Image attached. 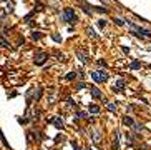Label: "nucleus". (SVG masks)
I'll return each instance as SVG.
<instances>
[{
    "label": "nucleus",
    "instance_id": "4",
    "mask_svg": "<svg viewBox=\"0 0 151 150\" xmlns=\"http://www.w3.org/2000/svg\"><path fill=\"white\" fill-rule=\"evenodd\" d=\"M101 140H103L101 132H100L98 129H91V142H93L95 145H100L101 144Z\"/></svg>",
    "mask_w": 151,
    "mask_h": 150
},
{
    "label": "nucleus",
    "instance_id": "8",
    "mask_svg": "<svg viewBox=\"0 0 151 150\" xmlns=\"http://www.w3.org/2000/svg\"><path fill=\"white\" fill-rule=\"evenodd\" d=\"M125 80H116L115 83H113V92H121L123 88H125Z\"/></svg>",
    "mask_w": 151,
    "mask_h": 150
},
{
    "label": "nucleus",
    "instance_id": "11",
    "mask_svg": "<svg viewBox=\"0 0 151 150\" xmlns=\"http://www.w3.org/2000/svg\"><path fill=\"white\" fill-rule=\"evenodd\" d=\"M123 124H125V125H128V127H133V124H135V120L131 119L130 115H125V117H123Z\"/></svg>",
    "mask_w": 151,
    "mask_h": 150
},
{
    "label": "nucleus",
    "instance_id": "7",
    "mask_svg": "<svg viewBox=\"0 0 151 150\" xmlns=\"http://www.w3.org/2000/svg\"><path fill=\"white\" fill-rule=\"evenodd\" d=\"M90 92H91V97L93 98H103V93H101V90L100 88H96L95 85H90Z\"/></svg>",
    "mask_w": 151,
    "mask_h": 150
},
{
    "label": "nucleus",
    "instance_id": "16",
    "mask_svg": "<svg viewBox=\"0 0 151 150\" xmlns=\"http://www.w3.org/2000/svg\"><path fill=\"white\" fill-rule=\"evenodd\" d=\"M0 140H2V144L5 145V147H8V142H7L5 135H4V132H2V130H0Z\"/></svg>",
    "mask_w": 151,
    "mask_h": 150
},
{
    "label": "nucleus",
    "instance_id": "6",
    "mask_svg": "<svg viewBox=\"0 0 151 150\" xmlns=\"http://www.w3.org/2000/svg\"><path fill=\"white\" fill-rule=\"evenodd\" d=\"M48 122H50V124H55V127H57V129H60V130L65 129V124H63V120L60 119V117H53V119H48Z\"/></svg>",
    "mask_w": 151,
    "mask_h": 150
},
{
    "label": "nucleus",
    "instance_id": "18",
    "mask_svg": "<svg viewBox=\"0 0 151 150\" xmlns=\"http://www.w3.org/2000/svg\"><path fill=\"white\" fill-rule=\"evenodd\" d=\"M130 67L133 68V70H136V68H140V67H141V63L138 62V60H135V62H133V63H131V65H130Z\"/></svg>",
    "mask_w": 151,
    "mask_h": 150
},
{
    "label": "nucleus",
    "instance_id": "9",
    "mask_svg": "<svg viewBox=\"0 0 151 150\" xmlns=\"http://www.w3.org/2000/svg\"><path fill=\"white\" fill-rule=\"evenodd\" d=\"M118 145H120V132L116 130L115 132V140H113V150H118Z\"/></svg>",
    "mask_w": 151,
    "mask_h": 150
},
{
    "label": "nucleus",
    "instance_id": "17",
    "mask_svg": "<svg viewBox=\"0 0 151 150\" xmlns=\"http://www.w3.org/2000/svg\"><path fill=\"white\" fill-rule=\"evenodd\" d=\"M96 25H98L100 28H105V25H106V20H105V18H100V20L96 22Z\"/></svg>",
    "mask_w": 151,
    "mask_h": 150
},
{
    "label": "nucleus",
    "instance_id": "21",
    "mask_svg": "<svg viewBox=\"0 0 151 150\" xmlns=\"http://www.w3.org/2000/svg\"><path fill=\"white\" fill-rule=\"evenodd\" d=\"M115 22H116V25H118V27H123V25H125V22L121 20V18H115Z\"/></svg>",
    "mask_w": 151,
    "mask_h": 150
},
{
    "label": "nucleus",
    "instance_id": "22",
    "mask_svg": "<svg viewBox=\"0 0 151 150\" xmlns=\"http://www.w3.org/2000/svg\"><path fill=\"white\" fill-rule=\"evenodd\" d=\"M75 88H77V90H81V88H85V85H83V83H77Z\"/></svg>",
    "mask_w": 151,
    "mask_h": 150
},
{
    "label": "nucleus",
    "instance_id": "19",
    "mask_svg": "<svg viewBox=\"0 0 151 150\" xmlns=\"http://www.w3.org/2000/svg\"><path fill=\"white\" fill-rule=\"evenodd\" d=\"M52 38H53V40H55V42H58V43H60V42H62V40H63L62 37L58 35V33H53V35H52Z\"/></svg>",
    "mask_w": 151,
    "mask_h": 150
},
{
    "label": "nucleus",
    "instance_id": "1",
    "mask_svg": "<svg viewBox=\"0 0 151 150\" xmlns=\"http://www.w3.org/2000/svg\"><path fill=\"white\" fill-rule=\"evenodd\" d=\"M108 72H105V70H95V72H91V78H93L96 83H103L108 80Z\"/></svg>",
    "mask_w": 151,
    "mask_h": 150
},
{
    "label": "nucleus",
    "instance_id": "14",
    "mask_svg": "<svg viewBox=\"0 0 151 150\" xmlns=\"http://www.w3.org/2000/svg\"><path fill=\"white\" fill-rule=\"evenodd\" d=\"M105 105H106V109H108L110 112H116V104H111V102H105Z\"/></svg>",
    "mask_w": 151,
    "mask_h": 150
},
{
    "label": "nucleus",
    "instance_id": "2",
    "mask_svg": "<svg viewBox=\"0 0 151 150\" xmlns=\"http://www.w3.org/2000/svg\"><path fill=\"white\" fill-rule=\"evenodd\" d=\"M63 20L73 25V23L77 22V14H75V10H73V9H70V7H68V9H65V10H63Z\"/></svg>",
    "mask_w": 151,
    "mask_h": 150
},
{
    "label": "nucleus",
    "instance_id": "23",
    "mask_svg": "<svg viewBox=\"0 0 151 150\" xmlns=\"http://www.w3.org/2000/svg\"><path fill=\"white\" fill-rule=\"evenodd\" d=\"M72 147H73V150H80V149H78V145H77V142H75V140L72 142Z\"/></svg>",
    "mask_w": 151,
    "mask_h": 150
},
{
    "label": "nucleus",
    "instance_id": "15",
    "mask_svg": "<svg viewBox=\"0 0 151 150\" xmlns=\"http://www.w3.org/2000/svg\"><path fill=\"white\" fill-rule=\"evenodd\" d=\"M65 78H67V80H75V78H77V72H68Z\"/></svg>",
    "mask_w": 151,
    "mask_h": 150
},
{
    "label": "nucleus",
    "instance_id": "24",
    "mask_svg": "<svg viewBox=\"0 0 151 150\" xmlns=\"http://www.w3.org/2000/svg\"><path fill=\"white\" fill-rule=\"evenodd\" d=\"M5 17V10H0V18H4Z\"/></svg>",
    "mask_w": 151,
    "mask_h": 150
},
{
    "label": "nucleus",
    "instance_id": "13",
    "mask_svg": "<svg viewBox=\"0 0 151 150\" xmlns=\"http://www.w3.org/2000/svg\"><path fill=\"white\" fill-rule=\"evenodd\" d=\"M86 33H88V37H91V38H95V40L98 38V35L95 33V30L91 28V27H88V28H86Z\"/></svg>",
    "mask_w": 151,
    "mask_h": 150
},
{
    "label": "nucleus",
    "instance_id": "25",
    "mask_svg": "<svg viewBox=\"0 0 151 150\" xmlns=\"http://www.w3.org/2000/svg\"><path fill=\"white\" fill-rule=\"evenodd\" d=\"M85 150H93V149H91V147H86V149H85Z\"/></svg>",
    "mask_w": 151,
    "mask_h": 150
},
{
    "label": "nucleus",
    "instance_id": "3",
    "mask_svg": "<svg viewBox=\"0 0 151 150\" xmlns=\"http://www.w3.org/2000/svg\"><path fill=\"white\" fill-rule=\"evenodd\" d=\"M47 60H48V53L47 52H37L35 55H33V62H35V65H43Z\"/></svg>",
    "mask_w": 151,
    "mask_h": 150
},
{
    "label": "nucleus",
    "instance_id": "12",
    "mask_svg": "<svg viewBox=\"0 0 151 150\" xmlns=\"http://www.w3.org/2000/svg\"><path fill=\"white\" fill-rule=\"evenodd\" d=\"M88 114L98 115L100 114V107H98V105H90V107H88Z\"/></svg>",
    "mask_w": 151,
    "mask_h": 150
},
{
    "label": "nucleus",
    "instance_id": "10",
    "mask_svg": "<svg viewBox=\"0 0 151 150\" xmlns=\"http://www.w3.org/2000/svg\"><path fill=\"white\" fill-rule=\"evenodd\" d=\"M42 37H43V33H42V32L33 30V32H32V35H30V38H32V40H40Z\"/></svg>",
    "mask_w": 151,
    "mask_h": 150
},
{
    "label": "nucleus",
    "instance_id": "5",
    "mask_svg": "<svg viewBox=\"0 0 151 150\" xmlns=\"http://www.w3.org/2000/svg\"><path fill=\"white\" fill-rule=\"evenodd\" d=\"M77 55H78V58H80V62L81 63H90V55H88V52H86L85 48H78V50H77Z\"/></svg>",
    "mask_w": 151,
    "mask_h": 150
},
{
    "label": "nucleus",
    "instance_id": "20",
    "mask_svg": "<svg viewBox=\"0 0 151 150\" xmlns=\"http://www.w3.org/2000/svg\"><path fill=\"white\" fill-rule=\"evenodd\" d=\"M96 63H98V67H103V68H106V62H105V60H101V58H100V60H98Z\"/></svg>",
    "mask_w": 151,
    "mask_h": 150
}]
</instances>
